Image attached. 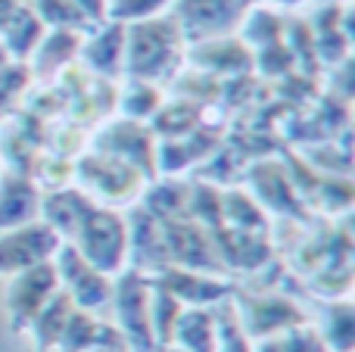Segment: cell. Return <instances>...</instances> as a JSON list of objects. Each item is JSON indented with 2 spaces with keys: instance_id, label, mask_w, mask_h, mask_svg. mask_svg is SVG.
I'll return each mask as SVG.
<instances>
[{
  "instance_id": "cell-14",
  "label": "cell",
  "mask_w": 355,
  "mask_h": 352,
  "mask_svg": "<svg viewBox=\"0 0 355 352\" xmlns=\"http://www.w3.org/2000/svg\"><path fill=\"white\" fill-rule=\"evenodd\" d=\"M246 324H250V334L271 337V334H277V331L302 324V312L296 309L290 299H281V297L256 299V303L250 306V322Z\"/></svg>"
},
{
  "instance_id": "cell-4",
  "label": "cell",
  "mask_w": 355,
  "mask_h": 352,
  "mask_svg": "<svg viewBox=\"0 0 355 352\" xmlns=\"http://www.w3.org/2000/svg\"><path fill=\"white\" fill-rule=\"evenodd\" d=\"M60 247H62L60 234L50 225H44L41 218L31 225L0 231V274L12 278V274L25 272V268L41 265V262H53Z\"/></svg>"
},
{
  "instance_id": "cell-7",
  "label": "cell",
  "mask_w": 355,
  "mask_h": 352,
  "mask_svg": "<svg viewBox=\"0 0 355 352\" xmlns=\"http://www.w3.org/2000/svg\"><path fill=\"white\" fill-rule=\"evenodd\" d=\"M78 178L85 181L87 197H100L106 203H128L144 184V172L131 162H122L116 156H87L78 166Z\"/></svg>"
},
{
  "instance_id": "cell-10",
  "label": "cell",
  "mask_w": 355,
  "mask_h": 352,
  "mask_svg": "<svg viewBox=\"0 0 355 352\" xmlns=\"http://www.w3.org/2000/svg\"><path fill=\"white\" fill-rule=\"evenodd\" d=\"M78 56L100 75H119L125 69V22L106 19L100 31L81 41Z\"/></svg>"
},
{
  "instance_id": "cell-26",
  "label": "cell",
  "mask_w": 355,
  "mask_h": 352,
  "mask_svg": "<svg viewBox=\"0 0 355 352\" xmlns=\"http://www.w3.org/2000/svg\"><path fill=\"white\" fill-rule=\"evenodd\" d=\"M281 3H290V6H296V3H302V0H281Z\"/></svg>"
},
{
  "instance_id": "cell-22",
  "label": "cell",
  "mask_w": 355,
  "mask_h": 352,
  "mask_svg": "<svg viewBox=\"0 0 355 352\" xmlns=\"http://www.w3.org/2000/svg\"><path fill=\"white\" fill-rule=\"evenodd\" d=\"M215 352H252L231 309H221L215 315Z\"/></svg>"
},
{
  "instance_id": "cell-5",
  "label": "cell",
  "mask_w": 355,
  "mask_h": 352,
  "mask_svg": "<svg viewBox=\"0 0 355 352\" xmlns=\"http://www.w3.org/2000/svg\"><path fill=\"white\" fill-rule=\"evenodd\" d=\"M53 265H56L60 284H66V297L72 299V306H78V309H85V312H94V309H103L112 299L110 274L97 272L91 262L81 259L72 243H62L60 253L53 256Z\"/></svg>"
},
{
  "instance_id": "cell-25",
  "label": "cell",
  "mask_w": 355,
  "mask_h": 352,
  "mask_svg": "<svg viewBox=\"0 0 355 352\" xmlns=\"http://www.w3.org/2000/svg\"><path fill=\"white\" fill-rule=\"evenodd\" d=\"M19 6H22L19 0H0V28H3V22L19 10Z\"/></svg>"
},
{
  "instance_id": "cell-28",
  "label": "cell",
  "mask_w": 355,
  "mask_h": 352,
  "mask_svg": "<svg viewBox=\"0 0 355 352\" xmlns=\"http://www.w3.org/2000/svg\"><path fill=\"white\" fill-rule=\"evenodd\" d=\"M110 3H112V0H110Z\"/></svg>"
},
{
  "instance_id": "cell-3",
  "label": "cell",
  "mask_w": 355,
  "mask_h": 352,
  "mask_svg": "<svg viewBox=\"0 0 355 352\" xmlns=\"http://www.w3.org/2000/svg\"><path fill=\"white\" fill-rule=\"evenodd\" d=\"M250 12V0H172V19L187 41L227 37Z\"/></svg>"
},
{
  "instance_id": "cell-15",
  "label": "cell",
  "mask_w": 355,
  "mask_h": 352,
  "mask_svg": "<svg viewBox=\"0 0 355 352\" xmlns=\"http://www.w3.org/2000/svg\"><path fill=\"white\" fill-rule=\"evenodd\" d=\"M78 50H81V31H47L28 60H35L37 75H53L60 69H66L78 56Z\"/></svg>"
},
{
  "instance_id": "cell-21",
  "label": "cell",
  "mask_w": 355,
  "mask_h": 352,
  "mask_svg": "<svg viewBox=\"0 0 355 352\" xmlns=\"http://www.w3.org/2000/svg\"><path fill=\"white\" fill-rule=\"evenodd\" d=\"M159 103H162L159 87L147 85V81H131L128 94H125V100H122V106H125V112L131 116V122H144V118L156 116Z\"/></svg>"
},
{
  "instance_id": "cell-11",
  "label": "cell",
  "mask_w": 355,
  "mask_h": 352,
  "mask_svg": "<svg viewBox=\"0 0 355 352\" xmlns=\"http://www.w3.org/2000/svg\"><path fill=\"white\" fill-rule=\"evenodd\" d=\"M94 206V200L81 191H53L47 197H41V222L60 234V240H72L75 228L81 225V218L87 215V209Z\"/></svg>"
},
{
  "instance_id": "cell-23",
  "label": "cell",
  "mask_w": 355,
  "mask_h": 352,
  "mask_svg": "<svg viewBox=\"0 0 355 352\" xmlns=\"http://www.w3.org/2000/svg\"><path fill=\"white\" fill-rule=\"evenodd\" d=\"M352 337H355V322H352V309L349 306H337L331 312V331H327V343L337 352H349L352 349ZM327 346V349H331Z\"/></svg>"
},
{
  "instance_id": "cell-6",
  "label": "cell",
  "mask_w": 355,
  "mask_h": 352,
  "mask_svg": "<svg viewBox=\"0 0 355 352\" xmlns=\"http://www.w3.org/2000/svg\"><path fill=\"white\" fill-rule=\"evenodd\" d=\"M60 290V278H56L53 262H41L35 268L12 274V284L6 290V309H10L12 328L28 331L31 322L37 318V312L50 303V297Z\"/></svg>"
},
{
  "instance_id": "cell-18",
  "label": "cell",
  "mask_w": 355,
  "mask_h": 352,
  "mask_svg": "<svg viewBox=\"0 0 355 352\" xmlns=\"http://www.w3.org/2000/svg\"><path fill=\"white\" fill-rule=\"evenodd\" d=\"M221 218L231 225V231H246V234L265 231V215L256 206V197L243 191H231L221 197Z\"/></svg>"
},
{
  "instance_id": "cell-13",
  "label": "cell",
  "mask_w": 355,
  "mask_h": 352,
  "mask_svg": "<svg viewBox=\"0 0 355 352\" xmlns=\"http://www.w3.org/2000/svg\"><path fill=\"white\" fill-rule=\"evenodd\" d=\"M47 35V28L41 25V19L35 16L31 6H19L10 19L3 22V44H6V56H16V60H28L35 53V47L41 44V37Z\"/></svg>"
},
{
  "instance_id": "cell-24",
  "label": "cell",
  "mask_w": 355,
  "mask_h": 352,
  "mask_svg": "<svg viewBox=\"0 0 355 352\" xmlns=\"http://www.w3.org/2000/svg\"><path fill=\"white\" fill-rule=\"evenodd\" d=\"M87 25H103L110 19V0H75Z\"/></svg>"
},
{
  "instance_id": "cell-9",
  "label": "cell",
  "mask_w": 355,
  "mask_h": 352,
  "mask_svg": "<svg viewBox=\"0 0 355 352\" xmlns=\"http://www.w3.org/2000/svg\"><path fill=\"white\" fill-rule=\"evenodd\" d=\"M41 218V191L19 172L0 175V231L31 225Z\"/></svg>"
},
{
  "instance_id": "cell-27",
  "label": "cell",
  "mask_w": 355,
  "mask_h": 352,
  "mask_svg": "<svg viewBox=\"0 0 355 352\" xmlns=\"http://www.w3.org/2000/svg\"><path fill=\"white\" fill-rule=\"evenodd\" d=\"M324 3H334V6H340V3H343V0H324Z\"/></svg>"
},
{
  "instance_id": "cell-20",
  "label": "cell",
  "mask_w": 355,
  "mask_h": 352,
  "mask_svg": "<svg viewBox=\"0 0 355 352\" xmlns=\"http://www.w3.org/2000/svg\"><path fill=\"white\" fill-rule=\"evenodd\" d=\"M31 10L41 19L44 28H53V31H81L87 25L75 0H35Z\"/></svg>"
},
{
  "instance_id": "cell-2",
  "label": "cell",
  "mask_w": 355,
  "mask_h": 352,
  "mask_svg": "<svg viewBox=\"0 0 355 352\" xmlns=\"http://www.w3.org/2000/svg\"><path fill=\"white\" fill-rule=\"evenodd\" d=\"M69 243L103 274H119L128 262V225L112 206L94 203Z\"/></svg>"
},
{
  "instance_id": "cell-12",
  "label": "cell",
  "mask_w": 355,
  "mask_h": 352,
  "mask_svg": "<svg viewBox=\"0 0 355 352\" xmlns=\"http://www.w3.org/2000/svg\"><path fill=\"white\" fill-rule=\"evenodd\" d=\"M159 287L172 293L178 303H193L196 309L227 297V284L206 278L202 272H181V268H162Z\"/></svg>"
},
{
  "instance_id": "cell-16",
  "label": "cell",
  "mask_w": 355,
  "mask_h": 352,
  "mask_svg": "<svg viewBox=\"0 0 355 352\" xmlns=\"http://www.w3.org/2000/svg\"><path fill=\"white\" fill-rule=\"evenodd\" d=\"M172 340L187 352H215V315L206 309L181 312Z\"/></svg>"
},
{
  "instance_id": "cell-19",
  "label": "cell",
  "mask_w": 355,
  "mask_h": 352,
  "mask_svg": "<svg viewBox=\"0 0 355 352\" xmlns=\"http://www.w3.org/2000/svg\"><path fill=\"white\" fill-rule=\"evenodd\" d=\"M256 352H331L327 343L321 340L315 331L309 328H287V331H277L271 337H262Z\"/></svg>"
},
{
  "instance_id": "cell-8",
  "label": "cell",
  "mask_w": 355,
  "mask_h": 352,
  "mask_svg": "<svg viewBox=\"0 0 355 352\" xmlns=\"http://www.w3.org/2000/svg\"><path fill=\"white\" fill-rule=\"evenodd\" d=\"M112 297H116L119 322H122L128 343L137 352H153L156 337H153V324H150V290L144 284L141 272L125 274L119 281V287L112 290Z\"/></svg>"
},
{
  "instance_id": "cell-1",
  "label": "cell",
  "mask_w": 355,
  "mask_h": 352,
  "mask_svg": "<svg viewBox=\"0 0 355 352\" xmlns=\"http://www.w3.org/2000/svg\"><path fill=\"white\" fill-rule=\"evenodd\" d=\"M187 56V37L172 16H153L125 25V69L131 81L159 85L178 75Z\"/></svg>"
},
{
  "instance_id": "cell-17",
  "label": "cell",
  "mask_w": 355,
  "mask_h": 352,
  "mask_svg": "<svg viewBox=\"0 0 355 352\" xmlns=\"http://www.w3.org/2000/svg\"><path fill=\"white\" fill-rule=\"evenodd\" d=\"M72 312H75L72 299H69L66 293L56 290L53 297H50V303L37 312V318L31 322V328H28L31 334H35L37 346L41 349H56V343H60V337H62V328H66V322H69Z\"/></svg>"
}]
</instances>
